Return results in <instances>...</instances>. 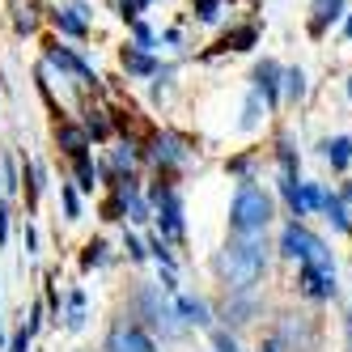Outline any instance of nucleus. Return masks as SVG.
I'll list each match as a JSON object with an SVG mask.
<instances>
[{
    "label": "nucleus",
    "mask_w": 352,
    "mask_h": 352,
    "mask_svg": "<svg viewBox=\"0 0 352 352\" xmlns=\"http://www.w3.org/2000/svg\"><path fill=\"white\" fill-rule=\"evenodd\" d=\"M267 272V242L263 234H234L217 250V276L230 293H255Z\"/></svg>",
    "instance_id": "obj_1"
},
{
    "label": "nucleus",
    "mask_w": 352,
    "mask_h": 352,
    "mask_svg": "<svg viewBox=\"0 0 352 352\" xmlns=\"http://www.w3.org/2000/svg\"><path fill=\"white\" fill-rule=\"evenodd\" d=\"M272 225V195L255 187V179H246L230 204V230L234 234H263Z\"/></svg>",
    "instance_id": "obj_2"
},
{
    "label": "nucleus",
    "mask_w": 352,
    "mask_h": 352,
    "mask_svg": "<svg viewBox=\"0 0 352 352\" xmlns=\"http://www.w3.org/2000/svg\"><path fill=\"white\" fill-rule=\"evenodd\" d=\"M280 255L285 259H297V263H331V250L318 234H310L301 221H289L280 230Z\"/></svg>",
    "instance_id": "obj_3"
},
{
    "label": "nucleus",
    "mask_w": 352,
    "mask_h": 352,
    "mask_svg": "<svg viewBox=\"0 0 352 352\" xmlns=\"http://www.w3.org/2000/svg\"><path fill=\"white\" fill-rule=\"evenodd\" d=\"M148 195H153V204H157L162 234H166V238H174V242H183V238H187V225H183V199H179V191H174L170 183H162V179H157V187L148 191Z\"/></svg>",
    "instance_id": "obj_4"
},
{
    "label": "nucleus",
    "mask_w": 352,
    "mask_h": 352,
    "mask_svg": "<svg viewBox=\"0 0 352 352\" xmlns=\"http://www.w3.org/2000/svg\"><path fill=\"white\" fill-rule=\"evenodd\" d=\"M297 293L310 301L336 297V263H297Z\"/></svg>",
    "instance_id": "obj_5"
},
{
    "label": "nucleus",
    "mask_w": 352,
    "mask_h": 352,
    "mask_svg": "<svg viewBox=\"0 0 352 352\" xmlns=\"http://www.w3.org/2000/svg\"><path fill=\"white\" fill-rule=\"evenodd\" d=\"M140 310H144V318L153 322L162 336H179L183 331V322H179V314H174V306H166V297H157L153 285L140 289Z\"/></svg>",
    "instance_id": "obj_6"
},
{
    "label": "nucleus",
    "mask_w": 352,
    "mask_h": 352,
    "mask_svg": "<svg viewBox=\"0 0 352 352\" xmlns=\"http://www.w3.org/2000/svg\"><path fill=\"white\" fill-rule=\"evenodd\" d=\"M107 352H157L153 336L136 322H115L111 327V340H107Z\"/></svg>",
    "instance_id": "obj_7"
},
{
    "label": "nucleus",
    "mask_w": 352,
    "mask_h": 352,
    "mask_svg": "<svg viewBox=\"0 0 352 352\" xmlns=\"http://www.w3.org/2000/svg\"><path fill=\"white\" fill-rule=\"evenodd\" d=\"M348 5H352V0H314V5H310V38H322L348 13Z\"/></svg>",
    "instance_id": "obj_8"
},
{
    "label": "nucleus",
    "mask_w": 352,
    "mask_h": 352,
    "mask_svg": "<svg viewBox=\"0 0 352 352\" xmlns=\"http://www.w3.org/2000/svg\"><path fill=\"white\" fill-rule=\"evenodd\" d=\"M280 81H285V68L276 64V60H263V64H255V94L263 98L267 107H276V102H280Z\"/></svg>",
    "instance_id": "obj_9"
},
{
    "label": "nucleus",
    "mask_w": 352,
    "mask_h": 352,
    "mask_svg": "<svg viewBox=\"0 0 352 352\" xmlns=\"http://www.w3.org/2000/svg\"><path fill=\"white\" fill-rule=\"evenodd\" d=\"M47 60H52L60 72H68V77H77V81H89V85L98 81L94 72H89V64H85L81 56H72L68 47H60V43H47Z\"/></svg>",
    "instance_id": "obj_10"
},
{
    "label": "nucleus",
    "mask_w": 352,
    "mask_h": 352,
    "mask_svg": "<svg viewBox=\"0 0 352 352\" xmlns=\"http://www.w3.org/2000/svg\"><path fill=\"white\" fill-rule=\"evenodd\" d=\"M255 43H259V26H255V21H246V26L225 30V34H221V43L212 47V52H250Z\"/></svg>",
    "instance_id": "obj_11"
},
{
    "label": "nucleus",
    "mask_w": 352,
    "mask_h": 352,
    "mask_svg": "<svg viewBox=\"0 0 352 352\" xmlns=\"http://www.w3.org/2000/svg\"><path fill=\"white\" fill-rule=\"evenodd\" d=\"M153 157H157V166H183L187 162V144L174 136V132H162L153 140Z\"/></svg>",
    "instance_id": "obj_12"
},
{
    "label": "nucleus",
    "mask_w": 352,
    "mask_h": 352,
    "mask_svg": "<svg viewBox=\"0 0 352 352\" xmlns=\"http://www.w3.org/2000/svg\"><path fill=\"white\" fill-rule=\"evenodd\" d=\"M255 310H259V297L255 293H230V301H225V322L242 327V322H250Z\"/></svg>",
    "instance_id": "obj_13"
},
{
    "label": "nucleus",
    "mask_w": 352,
    "mask_h": 352,
    "mask_svg": "<svg viewBox=\"0 0 352 352\" xmlns=\"http://www.w3.org/2000/svg\"><path fill=\"white\" fill-rule=\"evenodd\" d=\"M119 64L128 68L132 77H153V72H157V60H153V56H144L140 47H123V52H119Z\"/></svg>",
    "instance_id": "obj_14"
},
{
    "label": "nucleus",
    "mask_w": 352,
    "mask_h": 352,
    "mask_svg": "<svg viewBox=\"0 0 352 352\" xmlns=\"http://www.w3.org/2000/svg\"><path fill=\"white\" fill-rule=\"evenodd\" d=\"M322 157L331 162V170H348V166H352V140H348V136L322 140Z\"/></svg>",
    "instance_id": "obj_15"
},
{
    "label": "nucleus",
    "mask_w": 352,
    "mask_h": 352,
    "mask_svg": "<svg viewBox=\"0 0 352 352\" xmlns=\"http://www.w3.org/2000/svg\"><path fill=\"white\" fill-rule=\"evenodd\" d=\"M77 13H85V5H77V9H56V30L60 34H72V38H85L89 26H85V17H77Z\"/></svg>",
    "instance_id": "obj_16"
},
{
    "label": "nucleus",
    "mask_w": 352,
    "mask_h": 352,
    "mask_svg": "<svg viewBox=\"0 0 352 352\" xmlns=\"http://www.w3.org/2000/svg\"><path fill=\"white\" fill-rule=\"evenodd\" d=\"M174 314H179L183 322H191V327H208V306L199 297H179L174 301Z\"/></svg>",
    "instance_id": "obj_17"
},
{
    "label": "nucleus",
    "mask_w": 352,
    "mask_h": 352,
    "mask_svg": "<svg viewBox=\"0 0 352 352\" xmlns=\"http://www.w3.org/2000/svg\"><path fill=\"white\" fill-rule=\"evenodd\" d=\"M56 140L64 144V153H68V157H85V148H89V136H85L81 128H72V123H60Z\"/></svg>",
    "instance_id": "obj_18"
},
{
    "label": "nucleus",
    "mask_w": 352,
    "mask_h": 352,
    "mask_svg": "<svg viewBox=\"0 0 352 352\" xmlns=\"http://www.w3.org/2000/svg\"><path fill=\"white\" fill-rule=\"evenodd\" d=\"M322 212H327V221H331L340 234H352V212H348V204H344L340 195H327L322 199Z\"/></svg>",
    "instance_id": "obj_19"
},
{
    "label": "nucleus",
    "mask_w": 352,
    "mask_h": 352,
    "mask_svg": "<svg viewBox=\"0 0 352 352\" xmlns=\"http://www.w3.org/2000/svg\"><path fill=\"white\" fill-rule=\"evenodd\" d=\"M276 157H280V179H297L301 157H297V148H293V136H280V140H276Z\"/></svg>",
    "instance_id": "obj_20"
},
{
    "label": "nucleus",
    "mask_w": 352,
    "mask_h": 352,
    "mask_svg": "<svg viewBox=\"0 0 352 352\" xmlns=\"http://www.w3.org/2000/svg\"><path fill=\"white\" fill-rule=\"evenodd\" d=\"M280 89H285V98L289 102H301V98H306V72L301 68H285V81H280Z\"/></svg>",
    "instance_id": "obj_21"
},
{
    "label": "nucleus",
    "mask_w": 352,
    "mask_h": 352,
    "mask_svg": "<svg viewBox=\"0 0 352 352\" xmlns=\"http://www.w3.org/2000/svg\"><path fill=\"white\" fill-rule=\"evenodd\" d=\"M280 195H285V204L293 208L297 221L306 217V204H301V179H280Z\"/></svg>",
    "instance_id": "obj_22"
},
{
    "label": "nucleus",
    "mask_w": 352,
    "mask_h": 352,
    "mask_svg": "<svg viewBox=\"0 0 352 352\" xmlns=\"http://www.w3.org/2000/svg\"><path fill=\"white\" fill-rule=\"evenodd\" d=\"M68 327H72V331H81V327H85V293L81 289L68 297Z\"/></svg>",
    "instance_id": "obj_23"
},
{
    "label": "nucleus",
    "mask_w": 352,
    "mask_h": 352,
    "mask_svg": "<svg viewBox=\"0 0 352 352\" xmlns=\"http://www.w3.org/2000/svg\"><path fill=\"white\" fill-rule=\"evenodd\" d=\"M322 199H327V191H322L318 183H301V204H306V212L322 208Z\"/></svg>",
    "instance_id": "obj_24"
},
{
    "label": "nucleus",
    "mask_w": 352,
    "mask_h": 352,
    "mask_svg": "<svg viewBox=\"0 0 352 352\" xmlns=\"http://www.w3.org/2000/svg\"><path fill=\"white\" fill-rule=\"evenodd\" d=\"M81 263H85V267H98V263H107V242H102V238H94V242L85 246Z\"/></svg>",
    "instance_id": "obj_25"
},
{
    "label": "nucleus",
    "mask_w": 352,
    "mask_h": 352,
    "mask_svg": "<svg viewBox=\"0 0 352 352\" xmlns=\"http://www.w3.org/2000/svg\"><path fill=\"white\" fill-rule=\"evenodd\" d=\"M191 9L199 21H217L221 17V0H191Z\"/></svg>",
    "instance_id": "obj_26"
},
{
    "label": "nucleus",
    "mask_w": 352,
    "mask_h": 352,
    "mask_svg": "<svg viewBox=\"0 0 352 352\" xmlns=\"http://www.w3.org/2000/svg\"><path fill=\"white\" fill-rule=\"evenodd\" d=\"M72 162H77V187L94 191V162H89V153L85 157H72Z\"/></svg>",
    "instance_id": "obj_27"
},
{
    "label": "nucleus",
    "mask_w": 352,
    "mask_h": 352,
    "mask_svg": "<svg viewBox=\"0 0 352 352\" xmlns=\"http://www.w3.org/2000/svg\"><path fill=\"white\" fill-rule=\"evenodd\" d=\"M60 199H64L68 221H77V217H81V199H77V191H72V187H60Z\"/></svg>",
    "instance_id": "obj_28"
},
{
    "label": "nucleus",
    "mask_w": 352,
    "mask_h": 352,
    "mask_svg": "<svg viewBox=\"0 0 352 352\" xmlns=\"http://www.w3.org/2000/svg\"><path fill=\"white\" fill-rule=\"evenodd\" d=\"M148 250H153V255L162 259V267H166V272L174 267V255H170V246H166V238H148Z\"/></svg>",
    "instance_id": "obj_29"
},
{
    "label": "nucleus",
    "mask_w": 352,
    "mask_h": 352,
    "mask_svg": "<svg viewBox=\"0 0 352 352\" xmlns=\"http://www.w3.org/2000/svg\"><path fill=\"white\" fill-rule=\"evenodd\" d=\"M259 123V94L246 98V111H242V128H255Z\"/></svg>",
    "instance_id": "obj_30"
},
{
    "label": "nucleus",
    "mask_w": 352,
    "mask_h": 352,
    "mask_svg": "<svg viewBox=\"0 0 352 352\" xmlns=\"http://www.w3.org/2000/svg\"><path fill=\"white\" fill-rule=\"evenodd\" d=\"M212 348H217V352H242L238 340H234L230 331H212Z\"/></svg>",
    "instance_id": "obj_31"
},
{
    "label": "nucleus",
    "mask_w": 352,
    "mask_h": 352,
    "mask_svg": "<svg viewBox=\"0 0 352 352\" xmlns=\"http://www.w3.org/2000/svg\"><path fill=\"white\" fill-rule=\"evenodd\" d=\"M250 166H255V153H242V157H234V162L225 166V170H230V174H246Z\"/></svg>",
    "instance_id": "obj_32"
},
{
    "label": "nucleus",
    "mask_w": 352,
    "mask_h": 352,
    "mask_svg": "<svg viewBox=\"0 0 352 352\" xmlns=\"http://www.w3.org/2000/svg\"><path fill=\"white\" fill-rule=\"evenodd\" d=\"M132 30H136V47H153V30H148L144 21H136Z\"/></svg>",
    "instance_id": "obj_33"
},
{
    "label": "nucleus",
    "mask_w": 352,
    "mask_h": 352,
    "mask_svg": "<svg viewBox=\"0 0 352 352\" xmlns=\"http://www.w3.org/2000/svg\"><path fill=\"white\" fill-rule=\"evenodd\" d=\"M30 336H34L30 327H21V331L13 336V352H26V348H30Z\"/></svg>",
    "instance_id": "obj_34"
},
{
    "label": "nucleus",
    "mask_w": 352,
    "mask_h": 352,
    "mask_svg": "<svg viewBox=\"0 0 352 352\" xmlns=\"http://www.w3.org/2000/svg\"><path fill=\"white\" fill-rule=\"evenodd\" d=\"M123 246H128V255H132L136 263L144 259V242H140V238H132V234H128V242H123Z\"/></svg>",
    "instance_id": "obj_35"
},
{
    "label": "nucleus",
    "mask_w": 352,
    "mask_h": 352,
    "mask_svg": "<svg viewBox=\"0 0 352 352\" xmlns=\"http://www.w3.org/2000/svg\"><path fill=\"white\" fill-rule=\"evenodd\" d=\"M259 352H285V344L272 336V340H263V344H259Z\"/></svg>",
    "instance_id": "obj_36"
},
{
    "label": "nucleus",
    "mask_w": 352,
    "mask_h": 352,
    "mask_svg": "<svg viewBox=\"0 0 352 352\" xmlns=\"http://www.w3.org/2000/svg\"><path fill=\"white\" fill-rule=\"evenodd\" d=\"M344 38H352V9L344 13Z\"/></svg>",
    "instance_id": "obj_37"
},
{
    "label": "nucleus",
    "mask_w": 352,
    "mask_h": 352,
    "mask_svg": "<svg viewBox=\"0 0 352 352\" xmlns=\"http://www.w3.org/2000/svg\"><path fill=\"white\" fill-rule=\"evenodd\" d=\"M340 199H344V204H352V183H344V191H340Z\"/></svg>",
    "instance_id": "obj_38"
},
{
    "label": "nucleus",
    "mask_w": 352,
    "mask_h": 352,
    "mask_svg": "<svg viewBox=\"0 0 352 352\" xmlns=\"http://www.w3.org/2000/svg\"><path fill=\"white\" fill-rule=\"evenodd\" d=\"M348 98H352V77H348Z\"/></svg>",
    "instance_id": "obj_39"
}]
</instances>
